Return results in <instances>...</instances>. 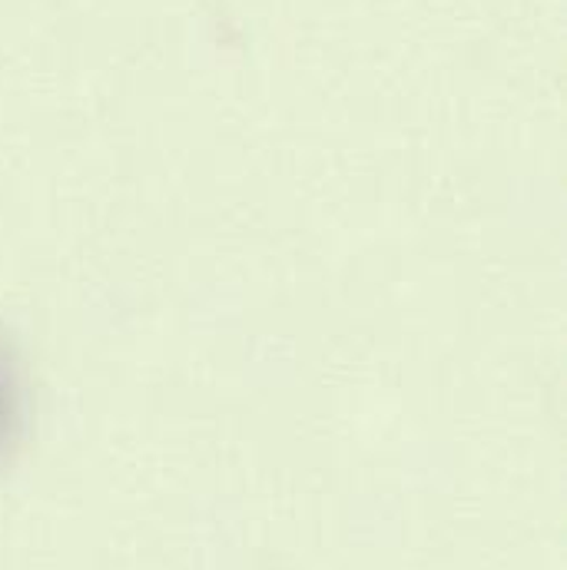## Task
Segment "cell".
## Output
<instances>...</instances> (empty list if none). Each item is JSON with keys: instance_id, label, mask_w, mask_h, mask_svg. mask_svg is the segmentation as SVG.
Segmentation results:
<instances>
[{"instance_id": "1", "label": "cell", "mask_w": 567, "mask_h": 570, "mask_svg": "<svg viewBox=\"0 0 567 570\" xmlns=\"http://www.w3.org/2000/svg\"><path fill=\"white\" fill-rule=\"evenodd\" d=\"M13 415V392H10V375H7V362L0 355V441L7 434V422Z\"/></svg>"}]
</instances>
